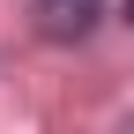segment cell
<instances>
[{
  "label": "cell",
  "mask_w": 134,
  "mask_h": 134,
  "mask_svg": "<svg viewBox=\"0 0 134 134\" xmlns=\"http://www.w3.org/2000/svg\"><path fill=\"white\" fill-rule=\"evenodd\" d=\"M97 15H104L97 0H37V30H45L52 45H67V37H90V30H97Z\"/></svg>",
  "instance_id": "obj_1"
},
{
  "label": "cell",
  "mask_w": 134,
  "mask_h": 134,
  "mask_svg": "<svg viewBox=\"0 0 134 134\" xmlns=\"http://www.w3.org/2000/svg\"><path fill=\"white\" fill-rule=\"evenodd\" d=\"M127 23H134V0H127Z\"/></svg>",
  "instance_id": "obj_2"
}]
</instances>
